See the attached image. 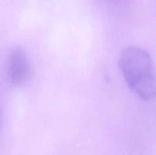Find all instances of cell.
<instances>
[{"label":"cell","mask_w":156,"mask_h":155,"mask_svg":"<svg viewBox=\"0 0 156 155\" xmlns=\"http://www.w3.org/2000/svg\"><path fill=\"white\" fill-rule=\"evenodd\" d=\"M119 67L130 88L140 99L149 101L156 98V70L150 53L138 47L124 48Z\"/></svg>","instance_id":"6da1fadb"},{"label":"cell","mask_w":156,"mask_h":155,"mask_svg":"<svg viewBox=\"0 0 156 155\" xmlns=\"http://www.w3.org/2000/svg\"><path fill=\"white\" fill-rule=\"evenodd\" d=\"M30 74V63L26 51L21 47H13L8 55L7 76L9 82L19 87L24 85Z\"/></svg>","instance_id":"7a4b0ae2"}]
</instances>
